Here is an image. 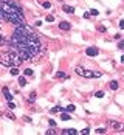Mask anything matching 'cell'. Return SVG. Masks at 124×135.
I'll list each match as a JSON object with an SVG mask.
<instances>
[{"mask_svg": "<svg viewBox=\"0 0 124 135\" xmlns=\"http://www.w3.org/2000/svg\"><path fill=\"white\" fill-rule=\"evenodd\" d=\"M8 45L20 56L22 61H33V62L37 61V57L40 56V51L43 48L37 33H34V30L26 23L16 26Z\"/></svg>", "mask_w": 124, "mask_h": 135, "instance_id": "cell-1", "label": "cell"}, {"mask_svg": "<svg viewBox=\"0 0 124 135\" xmlns=\"http://www.w3.org/2000/svg\"><path fill=\"white\" fill-rule=\"evenodd\" d=\"M0 19L11 23H16V25L25 23L23 9L14 0H0Z\"/></svg>", "mask_w": 124, "mask_h": 135, "instance_id": "cell-2", "label": "cell"}, {"mask_svg": "<svg viewBox=\"0 0 124 135\" xmlns=\"http://www.w3.org/2000/svg\"><path fill=\"white\" fill-rule=\"evenodd\" d=\"M22 59L17 53L14 51L13 48L8 50V51H3L0 53V64L2 65H6V67H19L22 64Z\"/></svg>", "mask_w": 124, "mask_h": 135, "instance_id": "cell-3", "label": "cell"}, {"mask_svg": "<svg viewBox=\"0 0 124 135\" xmlns=\"http://www.w3.org/2000/svg\"><path fill=\"white\" fill-rule=\"evenodd\" d=\"M74 71H76L79 76H82V78H101V76H103L101 71H92V70H87L81 65H78L76 68H74Z\"/></svg>", "mask_w": 124, "mask_h": 135, "instance_id": "cell-4", "label": "cell"}, {"mask_svg": "<svg viewBox=\"0 0 124 135\" xmlns=\"http://www.w3.org/2000/svg\"><path fill=\"white\" fill-rule=\"evenodd\" d=\"M85 54L90 56V57H95V56H98V54H99V50L96 47H89L85 50Z\"/></svg>", "mask_w": 124, "mask_h": 135, "instance_id": "cell-5", "label": "cell"}, {"mask_svg": "<svg viewBox=\"0 0 124 135\" xmlns=\"http://www.w3.org/2000/svg\"><path fill=\"white\" fill-rule=\"evenodd\" d=\"M59 30H62V31H70V30H71V25H70V22H67V20H62V22L59 23Z\"/></svg>", "mask_w": 124, "mask_h": 135, "instance_id": "cell-6", "label": "cell"}, {"mask_svg": "<svg viewBox=\"0 0 124 135\" xmlns=\"http://www.w3.org/2000/svg\"><path fill=\"white\" fill-rule=\"evenodd\" d=\"M2 92H3V95H5V98H6V101H13V95L9 93L8 87H3V89H2Z\"/></svg>", "mask_w": 124, "mask_h": 135, "instance_id": "cell-7", "label": "cell"}, {"mask_svg": "<svg viewBox=\"0 0 124 135\" xmlns=\"http://www.w3.org/2000/svg\"><path fill=\"white\" fill-rule=\"evenodd\" d=\"M60 134H62V135H76L78 131H76V129H64Z\"/></svg>", "mask_w": 124, "mask_h": 135, "instance_id": "cell-8", "label": "cell"}, {"mask_svg": "<svg viewBox=\"0 0 124 135\" xmlns=\"http://www.w3.org/2000/svg\"><path fill=\"white\" fill-rule=\"evenodd\" d=\"M62 9H64L67 14H74V8H73V6H70V5H64V6H62Z\"/></svg>", "mask_w": 124, "mask_h": 135, "instance_id": "cell-9", "label": "cell"}, {"mask_svg": "<svg viewBox=\"0 0 124 135\" xmlns=\"http://www.w3.org/2000/svg\"><path fill=\"white\" fill-rule=\"evenodd\" d=\"M118 87H120L118 81H112V82H109V89H110V90H118Z\"/></svg>", "mask_w": 124, "mask_h": 135, "instance_id": "cell-10", "label": "cell"}, {"mask_svg": "<svg viewBox=\"0 0 124 135\" xmlns=\"http://www.w3.org/2000/svg\"><path fill=\"white\" fill-rule=\"evenodd\" d=\"M9 73H11V76H19V73H20V70H19V67H11V70H9Z\"/></svg>", "mask_w": 124, "mask_h": 135, "instance_id": "cell-11", "label": "cell"}, {"mask_svg": "<svg viewBox=\"0 0 124 135\" xmlns=\"http://www.w3.org/2000/svg\"><path fill=\"white\" fill-rule=\"evenodd\" d=\"M110 126L113 127V129H123V124H121V123H116V121H110Z\"/></svg>", "mask_w": 124, "mask_h": 135, "instance_id": "cell-12", "label": "cell"}, {"mask_svg": "<svg viewBox=\"0 0 124 135\" xmlns=\"http://www.w3.org/2000/svg\"><path fill=\"white\" fill-rule=\"evenodd\" d=\"M60 120H62V121H68L70 120L68 112H60Z\"/></svg>", "mask_w": 124, "mask_h": 135, "instance_id": "cell-13", "label": "cell"}, {"mask_svg": "<svg viewBox=\"0 0 124 135\" xmlns=\"http://www.w3.org/2000/svg\"><path fill=\"white\" fill-rule=\"evenodd\" d=\"M17 82H19V85H20V87H25L26 84H28V81H26V79L23 78V76H20V78H19V81H17Z\"/></svg>", "mask_w": 124, "mask_h": 135, "instance_id": "cell-14", "label": "cell"}, {"mask_svg": "<svg viewBox=\"0 0 124 135\" xmlns=\"http://www.w3.org/2000/svg\"><path fill=\"white\" fill-rule=\"evenodd\" d=\"M51 113H57V112H64V107H60V106H56V107H53L51 110H50Z\"/></svg>", "mask_w": 124, "mask_h": 135, "instance_id": "cell-15", "label": "cell"}, {"mask_svg": "<svg viewBox=\"0 0 124 135\" xmlns=\"http://www.w3.org/2000/svg\"><path fill=\"white\" fill-rule=\"evenodd\" d=\"M36 96H37V95H36V92H31V93H30V98H28V103H34V101H36Z\"/></svg>", "mask_w": 124, "mask_h": 135, "instance_id": "cell-16", "label": "cell"}, {"mask_svg": "<svg viewBox=\"0 0 124 135\" xmlns=\"http://www.w3.org/2000/svg\"><path fill=\"white\" fill-rule=\"evenodd\" d=\"M54 76H56L57 79H59V78H62V79H64V78H68V75H65L64 71H57V73H56Z\"/></svg>", "mask_w": 124, "mask_h": 135, "instance_id": "cell-17", "label": "cell"}, {"mask_svg": "<svg viewBox=\"0 0 124 135\" xmlns=\"http://www.w3.org/2000/svg\"><path fill=\"white\" fill-rule=\"evenodd\" d=\"M74 109H76V107L73 104H70V106H67V107H64V112H74Z\"/></svg>", "mask_w": 124, "mask_h": 135, "instance_id": "cell-18", "label": "cell"}, {"mask_svg": "<svg viewBox=\"0 0 124 135\" xmlns=\"http://www.w3.org/2000/svg\"><path fill=\"white\" fill-rule=\"evenodd\" d=\"M45 134H47V135H56V134H57V131H56V127H51V129H48Z\"/></svg>", "mask_w": 124, "mask_h": 135, "instance_id": "cell-19", "label": "cell"}, {"mask_svg": "<svg viewBox=\"0 0 124 135\" xmlns=\"http://www.w3.org/2000/svg\"><path fill=\"white\" fill-rule=\"evenodd\" d=\"M8 44H9V42H8L6 39H5V37H3L2 34H0V45H8Z\"/></svg>", "mask_w": 124, "mask_h": 135, "instance_id": "cell-20", "label": "cell"}, {"mask_svg": "<svg viewBox=\"0 0 124 135\" xmlns=\"http://www.w3.org/2000/svg\"><path fill=\"white\" fill-rule=\"evenodd\" d=\"M95 132H96L98 135H103V134H106V129H104V127H98Z\"/></svg>", "mask_w": 124, "mask_h": 135, "instance_id": "cell-21", "label": "cell"}, {"mask_svg": "<svg viewBox=\"0 0 124 135\" xmlns=\"http://www.w3.org/2000/svg\"><path fill=\"white\" fill-rule=\"evenodd\" d=\"M78 134H81V135H89V134H90V129H89V127H85V129H82V131L78 132Z\"/></svg>", "mask_w": 124, "mask_h": 135, "instance_id": "cell-22", "label": "cell"}, {"mask_svg": "<svg viewBox=\"0 0 124 135\" xmlns=\"http://www.w3.org/2000/svg\"><path fill=\"white\" fill-rule=\"evenodd\" d=\"M42 6H43V8H47V9H50V8H51V3H50V2H45V0H43V2H42Z\"/></svg>", "mask_w": 124, "mask_h": 135, "instance_id": "cell-23", "label": "cell"}, {"mask_svg": "<svg viewBox=\"0 0 124 135\" xmlns=\"http://www.w3.org/2000/svg\"><path fill=\"white\" fill-rule=\"evenodd\" d=\"M23 73H25L26 76H33V70H31V68H25V70H23Z\"/></svg>", "mask_w": 124, "mask_h": 135, "instance_id": "cell-24", "label": "cell"}, {"mask_svg": "<svg viewBox=\"0 0 124 135\" xmlns=\"http://www.w3.org/2000/svg\"><path fill=\"white\" fill-rule=\"evenodd\" d=\"M95 96H96V98H104V92H103V90L96 92V93H95Z\"/></svg>", "mask_w": 124, "mask_h": 135, "instance_id": "cell-25", "label": "cell"}, {"mask_svg": "<svg viewBox=\"0 0 124 135\" xmlns=\"http://www.w3.org/2000/svg\"><path fill=\"white\" fill-rule=\"evenodd\" d=\"M8 109H9V110H13V109H16V104H14L13 101H8Z\"/></svg>", "mask_w": 124, "mask_h": 135, "instance_id": "cell-26", "label": "cell"}, {"mask_svg": "<svg viewBox=\"0 0 124 135\" xmlns=\"http://www.w3.org/2000/svg\"><path fill=\"white\" fill-rule=\"evenodd\" d=\"M45 20H47V22H50V23H51L53 20H54V16H47V19H45Z\"/></svg>", "mask_w": 124, "mask_h": 135, "instance_id": "cell-27", "label": "cell"}, {"mask_svg": "<svg viewBox=\"0 0 124 135\" xmlns=\"http://www.w3.org/2000/svg\"><path fill=\"white\" fill-rule=\"evenodd\" d=\"M6 117H8V120H16V117H14V113H6Z\"/></svg>", "mask_w": 124, "mask_h": 135, "instance_id": "cell-28", "label": "cell"}, {"mask_svg": "<svg viewBox=\"0 0 124 135\" xmlns=\"http://www.w3.org/2000/svg\"><path fill=\"white\" fill-rule=\"evenodd\" d=\"M118 48H120V50H124V40H120V44H118Z\"/></svg>", "mask_w": 124, "mask_h": 135, "instance_id": "cell-29", "label": "cell"}, {"mask_svg": "<svg viewBox=\"0 0 124 135\" xmlns=\"http://www.w3.org/2000/svg\"><path fill=\"white\" fill-rule=\"evenodd\" d=\"M48 124H50L51 127H56V123L53 121V120H48Z\"/></svg>", "mask_w": 124, "mask_h": 135, "instance_id": "cell-30", "label": "cell"}, {"mask_svg": "<svg viewBox=\"0 0 124 135\" xmlns=\"http://www.w3.org/2000/svg\"><path fill=\"white\" fill-rule=\"evenodd\" d=\"M90 14H92V16H98V9H92Z\"/></svg>", "mask_w": 124, "mask_h": 135, "instance_id": "cell-31", "label": "cell"}, {"mask_svg": "<svg viewBox=\"0 0 124 135\" xmlns=\"http://www.w3.org/2000/svg\"><path fill=\"white\" fill-rule=\"evenodd\" d=\"M120 28H121V30H124V19H121V20H120Z\"/></svg>", "mask_w": 124, "mask_h": 135, "instance_id": "cell-32", "label": "cell"}, {"mask_svg": "<svg viewBox=\"0 0 124 135\" xmlns=\"http://www.w3.org/2000/svg\"><path fill=\"white\" fill-rule=\"evenodd\" d=\"M90 16H92V14H90V13H87V11L84 13V19H90Z\"/></svg>", "mask_w": 124, "mask_h": 135, "instance_id": "cell-33", "label": "cell"}, {"mask_svg": "<svg viewBox=\"0 0 124 135\" xmlns=\"http://www.w3.org/2000/svg\"><path fill=\"white\" fill-rule=\"evenodd\" d=\"M99 31H101V33H104V31H106V26L101 25V26H99Z\"/></svg>", "mask_w": 124, "mask_h": 135, "instance_id": "cell-34", "label": "cell"}, {"mask_svg": "<svg viewBox=\"0 0 124 135\" xmlns=\"http://www.w3.org/2000/svg\"><path fill=\"white\" fill-rule=\"evenodd\" d=\"M25 121H26V123H31V121H33V120H31L30 117H25Z\"/></svg>", "mask_w": 124, "mask_h": 135, "instance_id": "cell-35", "label": "cell"}, {"mask_svg": "<svg viewBox=\"0 0 124 135\" xmlns=\"http://www.w3.org/2000/svg\"><path fill=\"white\" fill-rule=\"evenodd\" d=\"M121 62H123V64H124V54H123V56H121Z\"/></svg>", "mask_w": 124, "mask_h": 135, "instance_id": "cell-36", "label": "cell"}, {"mask_svg": "<svg viewBox=\"0 0 124 135\" xmlns=\"http://www.w3.org/2000/svg\"><path fill=\"white\" fill-rule=\"evenodd\" d=\"M59 2H64V0H59Z\"/></svg>", "mask_w": 124, "mask_h": 135, "instance_id": "cell-37", "label": "cell"}, {"mask_svg": "<svg viewBox=\"0 0 124 135\" xmlns=\"http://www.w3.org/2000/svg\"><path fill=\"white\" fill-rule=\"evenodd\" d=\"M0 115H2V112H0Z\"/></svg>", "mask_w": 124, "mask_h": 135, "instance_id": "cell-38", "label": "cell"}]
</instances>
